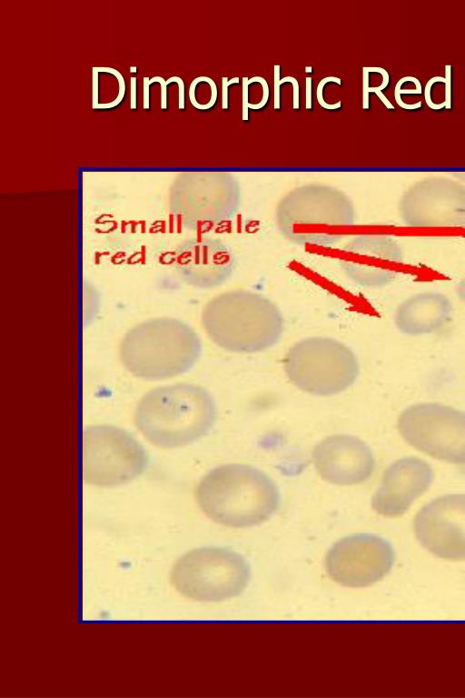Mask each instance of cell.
I'll list each match as a JSON object with an SVG mask.
<instances>
[{
	"mask_svg": "<svg viewBox=\"0 0 465 698\" xmlns=\"http://www.w3.org/2000/svg\"><path fill=\"white\" fill-rule=\"evenodd\" d=\"M202 325L219 347L234 353H256L273 346L283 332L277 305L249 290H232L206 303Z\"/></svg>",
	"mask_w": 465,
	"mask_h": 698,
	"instance_id": "cell-3",
	"label": "cell"
},
{
	"mask_svg": "<svg viewBox=\"0 0 465 698\" xmlns=\"http://www.w3.org/2000/svg\"><path fill=\"white\" fill-rule=\"evenodd\" d=\"M202 353L197 333L184 322L172 317L143 321L123 337L119 355L133 375L162 380L188 372Z\"/></svg>",
	"mask_w": 465,
	"mask_h": 698,
	"instance_id": "cell-4",
	"label": "cell"
},
{
	"mask_svg": "<svg viewBox=\"0 0 465 698\" xmlns=\"http://www.w3.org/2000/svg\"><path fill=\"white\" fill-rule=\"evenodd\" d=\"M328 82H335L338 85H341V79L339 77L327 76V77L322 79L320 81V83H319V85L317 86V90H316V97H317L318 103L324 109H331V110L338 109V108L341 107V101H338L336 104L329 105L326 102H324V100H323V97H322L323 86Z\"/></svg>",
	"mask_w": 465,
	"mask_h": 698,
	"instance_id": "cell-19",
	"label": "cell"
},
{
	"mask_svg": "<svg viewBox=\"0 0 465 698\" xmlns=\"http://www.w3.org/2000/svg\"><path fill=\"white\" fill-rule=\"evenodd\" d=\"M445 81H446L445 77H442V76H434V77L430 78V80L427 82V84H426V86H425V101H426V104H427V105H428L430 108H431V109H434V110H439V109H441V108H443V107H445V106H446V103H445V102H443V103H441V104H440V105H435V104L432 102L431 98H430V89H431V85H432L434 83H436V82H442V83H445Z\"/></svg>",
	"mask_w": 465,
	"mask_h": 698,
	"instance_id": "cell-21",
	"label": "cell"
},
{
	"mask_svg": "<svg viewBox=\"0 0 465 698\" xmlns=\"http://www.w3.org/2000/svg\"><path fill=\"white\" fill-rule=\"evenodd\" d=\"M312 66H311V65H307V66H305V72H306V73H312Z\"/></svg>",
	"mask_w": 465,
	"mask_h": 698,
	"instance_id": "cell-34",
	"label": "cell"
},
{
	"mask_svg": "<svg viewBox=\"0 0 465 698\" xmlns=\"http://www.w3.org/2000/svg\"><path fill=\"white\" fill-rule=\"evenodd\" d=\"M239 77H233L232 79H228L227 77L222 78V108L227 109L228 108V87L232 84H238L239 83Z\"/></svg>",
	"mask_w": 465,
	"mask_h": 698,
	"instance_id": "cell-22",
	"label": "cell"
},
{
	"mask_svg": "<svg viewBox=\"0 0 465 698\" xmlns=\"http://www.w3.org/2000/svg\"><path fill=\"white\" fill-rule=\"evenodd\" d=\"M250 566L239 553L221 547L193 549L174 563L171 580L183 596L220 602L240 595L250 580Z\"/></svg>",
	"mask_w": 465,
	"mask_h": 698,
	"instance_id": "cell-6",
	"label": "cell"
},
{
	"mask_svg": "<svg viewBox=\"0 0 465 698\" xmlns=\"http://www.w3.org/2000/svg\"><path fill=\"white\" fill-rule=\"evenodd\" d=\"M453 305L440 292L425 291L404 299L394 313V324L403 334L418 336L441 329L450 320Z\"/></svg>",
	"mask_w": 465,
	"mask_h": 698,
	"instance_id": "cell-17",
	"label": "cell"
},
{
	"mask_svg": "<svg viewBox=\"0 0 465 698\" xmlns=\"http://www.w3.org/2000/svg\"><path fill=\"white\" fill-rule=\"evenodd\" d=\"M149 85H150L149 77H144L143 78V109L149 108Z\"/></svg>",
	"mask_w": 465,
	"mask_h": 698,
	"instance_id": "cell-33",
	"label": "cell"
},
{
	"mask_svg": "<svg viewBox=\"0 0 465 698\" xmlns=\"http://www.w3.org/2000/svg\"><path fill=\"white\" fill-rule=\"evenodd\" d=\"M394 560V550L387 540L372 533H356L331 546L325 557V569L341 585L366 587L386 576Z\"/></svg>",
	"mask_w": 465,
	"mask_h": 698,
	"instance_id": "cell-10",
	"label": "cell"
},
{
	"mask_svg": "<svg viewBox=\"0 0 465 698\" xmlns=\"http://www.w3.org/2000/svg\"><path fill=\"white\" fill-rule=\"evenodd\" d=\"M253 82H259L262 85V98L261 99V101L258 104H255V105L254 104H249L248 107L251 108V109L257 110V109H261L262 107H263L266 105V103L268 101V98H269V86H268L267 81L263 77H262V76H253V77L249 79V84H252Z\"/></svg>",
	"mask_w": 465,
	"mask_h": 698,
	"instance_id": "cell-20",
	"label": "cell"
},
{
	"mask_svg": "<svg viewBox=\"0 0 465 698\" xmlns=\"http://www.w3.org/2000/svg\"><path fill=\"white\" fill-rule=\"evenodd\" d=\"M312 464L320 476L339 485L358 484L368 480L375 469L370 446L360 438L335 434L322 440L312 450Z\"/></svg>",
	"mask_w": 465,
	"mask_h": 698,
	"instance_id": "cell-15",
	"label": "cell"
},
{
	"mask_svg": "<svg viewBox=\"0 0 465 698\" xmlns=\"http://www.w3.org/2000/svg\"><path fill=\"white\" fill-rule=\"evenodd\" d=\"M401 438L433 459L465 464V412L450 405L423 402L401 411L397 420Z\"/></svg>",
	"mask_w": 465,
	"mask_h": 698,
	"instance_id": "cell-8",
	"label": "cell"
},
{
	"mask_svg": "<svg viewBox=\"0 0 465 698\" xmlns=\"http://www.w3.org/2000/svg\"><path fill=\"white\" fill-rule=\"evenodd\" d=\"M130 72H132V73H136V66H135V65H134V66H131V67H130Z\"/></svg>",
	"mask_w": 465,
	"mask_h": 698,
	"instance_id": "cell-35",
	"label": "cell"
},
{
	"mask_svg": "<svg viewBox=\"0 0 465 698\" xmlns=\"http://www.w3.org/2000/svg\"><path fill=\"white\" fill-rule=\"evenodd\" d=\"M283 369L296 387L321 396L343 392L360 372L358 359L347 345L323 336L308 337L293 344L283 358Z\"/></svg>",
	"mask_w": 465,
	"mask_h": 698,
	"instance_id": "cell-5",
	"label": "cell"
},
{
	"mask_svg": "<svg viewBox=\"0 0 465 698\" xmlns=\"http://www.w3.org/2000/svg\"><path fill=\"white\" fill-rule=\"evenodd\" d=\"M171 82H176L178 84V94H179V109L184 108V84L182 78L178 76H172L170 77L166 83L167 85Z\"/></svg>",
	"mask_w": 465,
	"mask_h": 698,
	"instance_id": "cell-29",
	"label": "cell"
},
{
	"mask_svg": "<svg viewBox=\"0 0 465 698\" xmlns=\"http://www.w3.org/2000/svg\"><path fill=\"white\" fill-rule=\"evenodd\" d=\"M277 227L300 245L330 246L340 242L354 215L343 197L323 191H305L287 199L277 212Z\"/></svg>",
	"mask_w": 465,
	"mask_h": 698,
	"instance_id": "cell-7",
	"label": "cell"
},
{
	"mask_svg": "<svg viewBox=\"0 0 465 698\" xmlns=\"http://www.w3.org/2000/svg\"><path fill=\"white\" fill-rule=\"evenodd\" d=\"M413 532L436 557L465 561V494H448L427 503L413 519Z\"/></svg>",
	"mask_w": 465,
	"mask_h": 698,
	"instance_id": "cell-11",
	"label": "cell"
},
{
	"mask_svg": "<svg viewBox=\"0 0 465 698\" xmlns=\"http://www.w3.org/2000/svg\"><path fill=\"white\" fill-rule=\"evenodd\" d=\"M285 82H291L292 84V87H293V104H292V107H293V109H298L299 108V84H298V81L294 77H292V76H285V77L282 78L281 81H280L281 85L285 83Z\"/></svg>",
	"mask_w": 465,
	"mask_h": 698,
	"instance_id": "cell-27",
	"label": "cell"
},
{
	"mask_svg": "<svg viewBox=\"0 0 465 698\" xmlns=\"http://www.w3.org/2000/svg\"><path fill=\"white\" fill-rule=\"evenodd\" d=\"M248 86H249V78L243 77L242 78V119L246 121L248 120V105H249V99H248Z\"/></svg>",
	"mask_w": 465,
	"mask_h": 698,
	"instance_id": "cell-25",
	"label": "cell"
},
{
	"mask_svg": "<svg viewBox=\"0 0 465 698\" xmlns=\"http://www.w3.org/2000/svg\"><path fill=\"white\" fill-rule=\"evenodd\" d=\"M451 66L450 65H447L445 66V103H446V108L450 109L451 107Z\"/></svg>",
	"mask_w": 465,
	"mask_h": 698,
	"instance_id": "cell-23",
	"label": "cell"
},
{
	"mask_svg": "<svg viewBox=\"0 0 465 698\" xmlns=\"http://www.w3.org/2000/svg\"><path fill=\"white\" fill-rule=\"evenodd\" d=\"M216 407L211 394L192 384L154 388L139 401L134 423L152 444L177 448L204 436L213 427Z\"/></svg>",
	"mask_w": 465,
	"mask_h": 698,
	"instance_id": "cell-2",
	"label": "cell"
},
{
	"mask_svg": "<svg viewBox=\"0 0 465 698\" xmlns=\"http://www.w3.org/2000/svg\"><path fill=\"white\" fill-rule=\"evenodd\" d=\"M400 211L410 227L465 229V189L443 180L422 182L406 194Z\"/></svg>",
	"mask_w": 465,
	"mask_h": 698,
	"instance_id": "cell-13",
	"label": "cell"
},
{
	"mask_svg": "<svg viewBox=\"0 0 465 698\" xmlns=\"http://www.w3.org/2000/svg\"><path fill=\"white\" fill-rule=\"evenodd\" d=\"M433 480L434 470L425 460L413 455L399 458L383 472L371 507L384 517L401 516L430 489Z\"/></svg>",
	"mask_w": 465,
	"mask_h": 698,
	"instance_id": "cell-14",
	"label": "cell"
},
{
	"mask_svg": "<svg viewBox=\"0 0 465 698\" xmlns=\"http://www.w3.org/2000/svg\"><path fill=\"white\" fill-rule=\"evenodd\" d=\"M131 95H130V106L132 109L136 108V77H131Z\"/></svg>",
	"mask_w": 465,
	"mask_h": 698,
	"instance_id": "cell-31",
	"label": "cell"
},
{
	"mask_svg": "<svg viewBox=\"0 0 465 698\" xmlns=\"http://www.w3.org/2000/svg\"><path fill=\"white\" fill-rule=\"evenodd\" d=\"M195 498L213 521L230 527H251L270 519L280 494L262 471L247 464H227L209 471L199 482Z\"/></svg>",
	"mask_w": 465,
	"mask_h": 698,
	"instance_id": "cell-1",
	"label": "cell"
},
{
	"mask_svg": "<svg viewBox=\"0 0 465 698\" xmlns=\"http://www.w3.org/2000/svg\"><path fill=\"white\" fill-rule=\"evenodd\" d=\"M83 480L96 486L129 483L146 467L141 444L127 431L113 425H90L83 431Z\"/></svg>",
	"mask_w": 465,
	"mask_h": 698,
	"instance_id": "cell-9",
	"label": "cell"
},
{
	"mask_svg": "<svg viewBox=\"0 0 465 698\" xmlns=\"http://www.w3.org/2000/svg\"><path fill=\"white\" fill-rule=\"evenodd\" d=\"M274 97H273V106L274 109L280 108V85H281V78H280V65H274Z\"/></svg>",
	"mask_w": 465,
	"mask_h": 698,
	"instance_id": "cell-24",
	"label": "cell"
},
{
	"mask_svg": "<svg viewBox=\"0 0 465 698\" xmlns=\"http://www.w3.org/2000/svg\"><path fill=\"white\" fill-rule=\"evenodd\" d=\"M173 266L186 284L210 289L222 285L235 268L233 253L223 241L196 237L182 243L175 250Z\"/></svg>",
	"mask_w": 465,
	"mask_h": 698,
	"instance_id": "cell-16",
	"label": "cell"
},
{
	"mask_svg": "<svg viewBox=\"0 0 465 698\" xmlns=\"http://www.w3.org/2000/svg\"><path fill=\"white\" fill-rule=\"evenodd\" d=\"M305 80V107L309 110L312 108V77L307 76Z\"/></svg>",
	"mask_w": 465,
	"mask_h": 698,
	"instance_id": "cell-30",
	"label": "cell"
},
{
	"mask_svg": "<svg viewBox=\"0 0 465 698\" xmlns=\"http://www.w3.org/2000/svg\"><path fill=\"white\" fill-rule=\"evenodd\" d=\"M362 107L363 109L369 108V72L362 69Z\"/></svg>",
	"mask_w": 465,
	"mask_h": 698,
	"instance_id": "cell-28",
	"label": "cell"
},
{
	"mask_svg": "<svg viewBox=\"0 0 465 698\" xmlns=\"http://www.w3.org/2000/svg\"><path fill=\"white\" fill-rule=\"evenodd\" d=\"M455 292L460 300L465 304V277L458 282Z\"/></svg>",
	"mask_w": 465,
	"mask_h": 698,
	"instance_id": "cell-32",
	"label": "cell"
},
{
	"mask_svg": "<svg viewBox=\"0 0 465 698\" xmlns=\"http://www.w3.org/2000/svg\"><path fill=\"white\" fill-rule=\"evenodd\" d=\"M404 254L398 241L386 234L364 233L344 246L340 265L344 274L363 287H382L400 274Z\"/></svg>",
	"mask_w": 465,
	"mask_h": 698,
	"instance_id": "cell-12",
	"label": "cell"
},
{
	"mask_svg": "<svg viewBox=\"0 0 465 698\" xmlns=\"http://www.w3.org/2000/svg\"><path fill=\"white\" fill-rule=\"evenodd\" d=\"M401 94H421V85L420 81L413 76H405L401 78L395 86V100L398 105L402 107L403 109H417L421 106V102L419 101L414 105H407L404 102H402L401 98Z\"/></svg>",
	"mask_w": 465,
	"mask_h": 698,
	"instance_id": "cell-18",
	"label": "cell"
},
{
	"mask_svg": "<svg viewBox=\"0 0 465 698\" xmlns=\"http://www.w3.org/2000/svg\"><path fill=\"white\" fill-rule=\"evenodd\" d=\"M153 82H159L161 85V107L162 109L167 108V83L161 76H154L150 79V84Z\"/></svg>",
	"mask_w": 465,
	"mask_h": 698,
	"instance_id": "cell-26",
	"label": "cell"
}]
</instances>
